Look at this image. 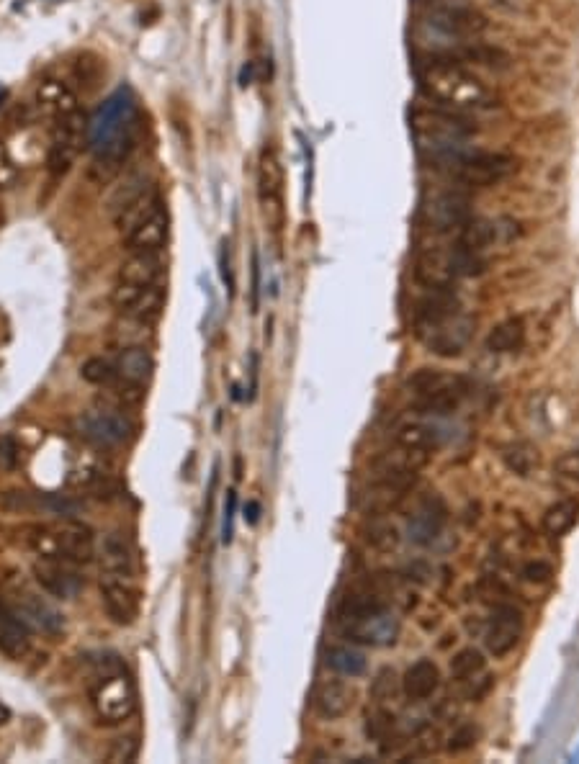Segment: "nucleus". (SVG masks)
Wrapping results in <instances>:
<instances>
[{"label":"nucleus","instance_id":"obj_33","mask_svg":"<svg viewBox=\"0 0 579 764\" xmlns=\"http://www.w3.org/2000/svg\"><path fill=\"white\" fill-rule=\"evenodd\" d=\"M37 101L39 106H42V111H47V114L52 116H65L78 109L73 93L67 91L62 83H57V80H47V83L39 85Z\"/></svg>","mask_w":579,"mask_h":764},{"label":"nucleus","instance_id":"obj_17","mask_svg":"<svg viewBox=\"0 0 579 764\" xmlns=\"http://www.w3.org/2000/svg\"><path fill=\"white\" fill-rule=\"evenodd\" d=\"M399 620L389 608L376 610V613L356 615V618H343V633L348 641L363 646H392L397 644Z\"/></svg>","mask_w":579,"mask_h":764},{"label":"nucleus","instance_id":"obj_16","mask_svg":"<svg viewBox=\"0 0 579 764\" xmlns=\"http://www.w3.org/2000/svg\"><path fill=\"white\" fill-rule=\"evenodd\" d=\"M451 677L459 685L461 695L471 703H479L492 692L495 687V677L489 672L487 659L482 656V651L477 649H464L451 659Z\"/></svg>","mask_w":579,"mask_h":764},{"label":"nucleus","instance_id":"obj_40","mask_svg":"<svg viewBox=\"0 0 579 764\" xmlns=\"http://www.w3.org/2000/svg\"><path fill=\"white\" fill-rule=\"evenodd\" d=\"M139 754V741L134 739V736H127V739H116L114 746L109 749V754H106V759L114 764H127V762H134Z\"/></svg>","mask_w":579,"mask_h":764},{"label":"nucleus","instance_id":"obj_11","mask_svg":"<svg viewBox=\"0 0 579 764\" xmlns=\"http://www.w3.org/2000/svg\"><path fill=\"white\" fill-rule=\"evenodd\" d=\"M258 201H260V211H263L268 227H271L278 235L286 219L284 165H281V157H278L276 147L271 145L263 147L258 157Z\"/></svg>","mask_w":579,"mask_h":764},{"label":"nucleus","instance_id":"obj_31","mask_svg":"<svg viewBox=\"0 0 579 764\" xmlns=\"http://www.w3.org/2000/svg\"><path fill=\"white\" fill-rule=\"evenodd\" d=\"M523 345H525V322L520 317L505 319V322H500L497 327H492V332L487 335L489 353H497V355L518 353Z\"/></svg>","mask_w":579,"mask_h":764},{"label":"nucleus","instance_id":"obj_22","mask_svg":"<svg viewBox=\"0 0 579 764\" xmlns=\"http://www.w3.org/2000/svg\"><path fill=\"white\" fill-rule=\"evenodd\" d=\"M96 559L101 564L103 577H132L134 574V548L129 538L119 530L96 538Z\"/></svg>","mask_w":579,"mask_h":764},{"label":"nucleus","instance_id":"obj_32","mask_svg":"<svg viewBox=\"0 0 579 764\" xmlns=\"http://www.w3.org/2000/svg\"><path fill=\"white\" fill-rule=\"evenodd\" d=\"M577 520H579V502L569 500L567 497V500L554 502L549 510L543 512L541 525L551 538H561V536H567L569 530L577 525Z\"/></svg>","mask_w":579,"mask_h":764},{"label":"nucleus","instance_id":"obj_3","mask_svg":"<svg viewBox=\"0 0 579 764\" xmlns=\"http://www.w3.org/2000/svg\"><path fill=\"white\" fill-rule=\"evenodd\" d=\"M24 543L44 559L70 561L75 566L96 559V533L91 525L73 518L29 525L24 528Z\"/></svg>","mask_w":579,"mask_h":764},{"label":"nucleus","instance_id":"obj_7","mask_svg":"<svg viewBox=\"0 0 579 764\" xmlns=\"http://www.w3.org/2000/svg\"><path fill=\"white\" fill-rule=\"evenodd\" d=\"M410 127L420 150L428 152L430 157L441 155V152L448 150H456V147H464L466 142L474 137V132H477L474 124L466 121L464 116L438 109L412 111Z\"/></svg>","mask_w":579,"mask_h":764},{"label":"nucleus","instance_id":"obj_23","mask_svg":"<svg viewBox=\"0 0 579 764\" xmlns=\"http://www.w3.org/2000/svg\"><path fill=\"white\" fill-rule=\"evenodd\" d=\"M356 703V690L343 680H322L312 692L314 713L325 721H338L348 716Z\"/></svg>","mask_w":579,"mask_h":764},{"label":"nucleus","instance_id":"obj_46","mask_svg":"<svg viewBox=\"0 0 579 764\" xmlns=\"http://www.w3.org/2000/svg\"><path fill=\"white\" fill-rule=\"evenodd\" d=\"M227 242H222V253H219V273H222V281L227 283V289H235V278H232V268H230V250H227Z\"/></svg>","mask_w":579,"mask_h":764},{"label":"nucleus","instance_id":"obj_49","mask_svg":"<svg viewBox=\"0 0 579 764\" xmlns=\"http://www.w3.org/2000/svg\"><path fill=\"white\" fill-rule=\"evenodd\" d=\"M8 721H11V710H8V705L0 703V726H6Z\"/></svg>","mask_w":579,"mask_h":764},{"label":"nucleus","instance_id":"obj_8","mask_svg":"<svg viewBox=\"0 0 579 764\" xmlns=\"http://www.w3.org/2000/svg\"><path fill=\"white\" fill-rule=\"evenodd\" d=\"M407 389L415 399L417 410L428 412V415H448V412L459 410V404L466 399L469 381L459 373L420 368L407 379Z\"/></svg>","mask_w":579,"mask_h":764},{"label":"nucleus","instance_id":"obj_13","mask_svg":"<svg viewBox=\"0 0 579 764\" xmlns=\"http://www.w3.org/2000/svg\"><path fill=\"white\" fill-rule=\"evenodd\" d=\"M3 600L8 602V608L16 613V618L29 628L31 633H47V636H57L65 628V618L60 610L42 597L39 592L29 590V587H13L11 592H0Z\"/></svg>","mask_w":579,"mask_h":764},{"label":"nucleus","instance_id":"obj_35","mask_svg":"<svg viewBox=\"0 0 579 764\" xmlns=\"http://www.w3.org/2000/svg\"><path fill=\"white\" fill-rule=\"evenodd\" d=\"M502 458H505L507 469L518 476H528L538 466V451L531 443H513V446H507Z\"/></svg>","mask_w":579,"mask_h":764},{"label":"nucleus","instance_id":"obj_29","mask_svg":"<svg viewBox=\"0 0 579 764\" xmlns=\"http://www.w3.org/2000/svg\"><path fill=\"white\" fill-rule=\"evenodd\" d=\"M394 443L399 448H405V451L430 458V453L438 448V430L433 425H425V422H405L394 433Z\"/></svg>","mask_w":579,"mask_h":764},{"label":"nucleus","instance_id":"obj_36","mask_svg":"<svg viewBox=\"0 0 579 764\" xmlns=\"http://www.w3.org/2000/svg\"><path fill=\"white\" fill-rule=\"evenodd\" d=\"M366 734L368 739L389 741L394 734V716L386 710V705H376L366 718Z\"/></svg>","mask_w":579,"mask_h":764},{"label":"nucleus","instance_id":"obj_51","mask_svg":"<svg viewBox=\"0 0 579 764\" xmlns=\"http://www.w3.org/2000/svg\"><path fill=\"white\" fill-rule=\"evenodd\" d=\"M52 3H60V0H52Z\"/></svg>","mask_w":579,"mask_h":764},{"label":"nucleus","instance_id":"obj_44","mask_svg":"<svg viewBox=\"0 0 579 764\" xmlns=\"http://www.w3.org/2000/svg\"><path fill=\"white\" fill-rule=\"evenodd\" d=\"M235 510H237V494L227 492V505H224V523H222V541L230 543L232 533H235Z\"/></svg>","mask_w":579,"mask_h":764},{"label":"nucleus","instance_id":"obj_34","mask_svg":"<svg viewBox=\"0 0 579 764\" xmlns=\"http://www.w3.org/2000/svg\"><path fill=\"white\" fill-rule=\"evenodd\" d=\"M325 664L332 672L343 674V677H358V674L366 672V656L361 651L350 649V646H332L327 651Z\"/></svg>","mask_w":579,"mask_h":764},{"label":"nucleus","instance_id":"obj_1","mask_svg":"<svg viewBox=\"0 0 579 764\" xmlns=\"http://www.w3.org/2000/svg\"><path fill=\"white\" fill-rule=\"evenodd\" d=\"M142 137V111L132 88H119L98 106L88 121V150L93 152V170L103 178L114 175Z\"/></svg>","mask_w":579,"mask_h":764},{"label":"nucleus","instance_id":"obj_2","mask_svg":"<svg viewBox=\"0 0 579 764\" xmlns=\"http://www.w3.org/2000/svg\"><path fill=\"white\" fill-rule=\"evenodd\" d=\"M420 88L448 111H484L497 106L495 91L456 60H430L420 70Z\"/></svg>","mask_w":579,"mask_h":764},{"label":"nucleus","instance_id":"obj_39","mask_svg":"<svg viewBox=\"0 0 579 764\" xmlns=\"http://www.w3.org/2000/svg\"><path fill=\"white\" fill-rule=\"evenodd\" d=\"M479 739V728L474 726V723H464V726H459L456 731L451 734V739H448L446 749L451 754H461V752H469L471 746L477 744Z\"/></svg>","mask_w":579,"mask_h":764},{"label":"nucleus","instance_id":"obj_10","mask_svg":"<svg viewBox=\"0 0 579 764\" xmlns=\"http://www.w3.org/2000/svg\"><path fill=\"white\" fill-rule=\"evenodd\" d=\"M165 265L160 253H132L127 263H121L116 273L114 291H111V304L119 312H127L139 294H145L150 286L163 281Z\"/></svg>","mask_w":579,"mask_h":764},{"label":"nucleus","instance_id":"obj_30","mask_svg":"<svg viewBox=\"0 0 579 764\" xmlns=\"http://www.w3.org/2000/svg\"><path fill=\"white\" fill-rule=\"evenodd\" d=\"M163 309H165V286H163V281H160V283H155V286H150L145 294H139L137 299H134L132 307H129L127 312H121V314H124L129 322H137V325L150 327V325H155L157 319H160Z\"/></svg>","mask_w":579,"mask_h":764},{"label":"nucleus","instance_id":"obj_50","mask_svg":"<svg viewBox=\"0 0 579 764\" xmlns=\"http://www.w3.org/2000/svg\"><path fill=\"white\" fill-rule=\"evenodd\" d=\"M6 101V88H0V103Z\"/></svg>","mask_w":579,"mask_h":764},{"label":"nucleus","instance_id":"obj_47","mask_svg":"<svg viewBox=\"0 0 579 764\" xmlns=\"http://www.w3.org/2000/svg\"><path fill=\"white\" fill-rule=\"evenodd\" d=\"M253 312H258V299H260V258L258 253H253Z\"/></svg>","mask_w":579,"mask_h":764},{"label":"nucleus","instance_id":"obj_43","mask_svg":"<svg viewBox=\"0 0 579 764\" xmlns=\"http://www.w3.org/2000/svg\"><path fill=\"white\" fill-rule=\"evenodd\" d=\"M554 469L559 476L572 479V482L579 484V451H567L564 456L556 458Z\"/></svg>","mask_w":579,"mask_h":764},{"label":"nucleus","instance_id":"obj_28","mask_svg":"<svg viewBox=\"0 0 579 764\" xmlns=\"http://www.w3.org/2000/svg\"><path fill=\"white\" fill-rule=\"evenodd\" d=\"M438 687H441V669L433 659H420L402 677V692L412 703H423V700L433 698Z\"/></svg>","mask_w":579,"mask_h":764},{"label":"nucleus","instance_id":"obj_42","mask_svg":"<svg viewBox=\"0 0 579 764\" xmlns=\"http://www.w3.org/2000/svg\"><path fill=\"white\" fill-rule=\"evenodd\" d=\"M523 579L531 584H546L551 577H554V566L549 561L543 559H533L523 566Z\"/></svg>","mask_w":579,"mask_h":764},{"label":"nucleus","instance_id":"obj_27","mask_svg":"<svg viewBox=\"0 0 579 764\" xmlns=\"http://www.w3.org/2000/svg\"><path fill=\"white\" fill-rule=\"evenodd\" d=\"M31 649V631L16 618L8 602L0 595V651L13 659V662H21Z\"/></svg>","mask_w":579,"mask_h":764},{"label":"nucleus","instance_id":"obj_21","mask_svg":"<svg viewBox=\"0 0 579 764\" xmlns=\"http://www.w3.org/2000/svg\"><path fill=\"white\" fill-rule=\"evenodd\" d=\"M101 602L106 615L116 626H132L139 615V592L134 590L129 577H103Z\"/></svg>","mask_w":579,"mask_h":764},{"label":"nucleus","instance_id":"obj_6","mask_svg":"<svg viewBox=\"0 0 579 764\" xmlns=\"http://www.w3.org/2000/svg\"><path fill=\"white\" fill-rule=\"evenodd\" d=\"M91 705L101 723H124L137 710V690L134 682L116 656H103L96 685L91 687Z\"/></svg>","mask_w":579,"mask_h":764},{"label":"nucleus","instance_id":"obj_37","mask_svg":"<svg viewBox=\"0 0 579 764\" xmlns=\"http://www.w3.org/2000/svg\"><path fill=\"white\" fill-rule=\"evenodd\" d=\"M80 373H83L85 381H91V384L96 386H111L116 381L114 363L106 361V358H91V361H85Z\"/></svg>","mask_w":579,"mask_h":764},{"label":"nucleus","instance_id":"obj_26","mask_svg":"<svg viewBox=\"0 0 579 764\" xmlns=\"http://www.w3.org/2000/svg\"><path fill=\"white\" fill-rule=\"evenodd\" d=\"M446 502L438 494H428L410 520V538L415 543H430L446 525Z\"/></svg>","mask_w":579,"mask_h":764},{"label":"nucleus","instance_id":"obj_41","mask_svg":"<svg viewBox=\"0 0 579 764\" xmlns=\"http://www.w3.org/2000/svg\"><path fill=\"white\" fill-rule=\"evenodd\" d=\"M19 466V443L13 435H0V474H8Z\"/></svg>","mask_w":579,"mask_h":764},{"label":"nucleus","instance_id":"obj_12","mask_svg":"<svg viewBox=\"0 0 579 764\" xmlns=\"http://www.w3.org/2000/svg\"><path fill=\"white\" fill-rule=\"evenodd\" d=\"M415 335L430 353L441 355V358H459L474 337V319L461 309L446 319L415 327Z\"/></svg>","mask_w":579,"mask_h":764},{"label":"nucleus","instance_id":"obj_45","mask_svg":"<svg viewBox=\"0 0 579 764\" xmlns=\"http://www.w3.org/2000/svg\"><path fill=\"white\" fill-rule=\"evenodd\" d=\"M368 541H374L379 548H392L397 546V530L394 525H376L374 536H368Z\"/></svg>","mask_w":579,"mask_h":764},{"label":"nucleus","instance_id":"obj_20","mask_svg":"<svg viewBox=\"0 0 579 764\" xmlns=\"http://www.w3.org/2000/svg\"><path fill=\"white\" fill-rule=\"evenodd\" d=\"M31 572H34V579L42 587L47 595L57 597V600H73V597L80 595L83 590V577L78 574L75 564L70 561H60V559H44L39 556L31 566Z\"/></svg>","mask_w":579,"mask_h":764},{"label":"nucleus","instance_id":"obj_4","mask_svg":"<svg viewBox=\"0 0 579 764\" xmlns=\"http://www.w3.org/2000/svg\"><path fill=\"white\" fill-rule=\"evenodd\" d=\"M430 163H433V168L443 170L448 178L469 188L495 186L515 170V160L505 152L474 150L469 145L430 157Z\"/></svg>","mask_w":579,"mask_h":764},{"label":"nucleus","instance_id":"obj_25","mask_svg":"<svg viewBox=\"0 0 579 764\" xmlns=\"http://www.w3.org/2000/svg\"><path fill=\"white\" fill-rule=\"evenodd\" d=\"M116 381L132 386V389H142L147 381L152 379L155 371V358L145 345H124L119 355H116Z\"/></svg>","mask_w":579,"mask_h":764},{"label":"nucleus","instance_id":"obj_5","mask_svg":"<svg viewBox=\"0 0 579 764\" xmlns=\"http://www.w3.org/2000/svg\"><path fill=\"white\" fill-rule=\"evenodd\" d=\"M487 263L482 253L466 250L459 242L451 247H425L415 260V281L423 289H448L456 286L459 278L482 276Z\"/></svg>","mask_w":579,"mask_h":764},{"label":"nucleus","instance_id":"obj_38","mask_svg":"<svg viewBox=\"0 0 579 764\" xmlns=\"http://www.w3.org/2000/svg\"><path fill=\"white\" fill-rule=\"evenodd\" d=\"M397 692H399V682H397V674H394V669H389V667L381 669V672L376 674L374 687H371V695H374L376 705L394 703Z\"/></svg>","mask_w":579,"mask_h":764},{"label":"nucleus","instance_id":"obj_9","mask_svg":"<svg viewBox=\"0 0 579 764\" xmlns=\"http://www.w3.org/2000/svg\"><path fill=\"white\" fill-rule=\"evenodd\" d=\"M428 29L446 39H477L487 31V16L469 0H415Z\"/></svg>","mask_w":579,"mask_h":764},{"label":"nucleus","instance_id":"obj_19","mask_svg":"<svg viewBox=\"0 0 579 764\" xmlns=\"http://www.w3.org/2000/svg\"><path fill=\"white\" fill-rule=\"evenodd\" d=\"M471 217L474 214H471L469 199L459 191L438 193V196H433L423 206V224L430 232H438V235H446V232H453V229L459 232Z\"/></svg>","mask_w":579,"mask_h":764},{"label":"nucleus","instance_id":"obj_18","mask_svg":"<svg viewBox=\"0 0 579 764\" xmlns=\"http://www.w3.org/2000/svg\"><path fill=\"white\" fill-rule=\"evenodd\" d=\"M523 631V613H520L515 605H497V608L492 610V615H489L487 628H484V644H487V651L495 656V659H502V656H507L520 644Z\"/></svg>","mask_w":579,"mask_h":764},{"label":"nucleus","instance_id":"obj_14","mask_svg":"<svg viewBox=\"0 0 579 764\" xmlns=\"http://www.w3.org/2000/svg\"><path fill=\"white\" fill-rule=\"evenodd\" d=\"M75 433L101 448H114L132 438L134 422L114 407H93L75 420Z\"/></svg>","mask_w":579,"mask_h":764},{"label":"nucleus","instance_id":"obj_24","mask_svg":"<svg viewBox=\"0 0 579 764\" xmlns=\"http://www.w3.org/2000/svg\"><path fill=\"white\" fill-rule=\"evenodd\" d=\"M168 229V209L160 206L150 219L137 224V227H134L132 232H127L121 240H124V247H127L129 253H160L165 247V242H168Z\"/></svg>","mask_w":579,"mask_h":764},{"label":"nucleus","instance_id":"obj_15","mask_svg":"<svg viewBox=\"0 0 579 764\" xmlns=\"http://www.w3.org/2000/svg\"><path fill=\"white\" fill-rule=\"evenodd\" d=\"M83 137H88V124L78 109L65 116H57V124L52 129V145H49L47 168L52 175H65L70 165L75 163Z\"/></svg>","mask_w":579,"mask_h":764},{"label":"nucleus","instance_id":"obj_48","mask_svg":"<svg viewBox=\"0 0 579 764\" xmlns=\"http://www.w3.org/2000/svg\"><path fill=\"white\" fill-rule=\"evenodd\" d=\"M258 518H260V505L258 502H248V507H245V520H248L250 525H255L258 523Z\"/></svg>","mask_w":579,"mask_h":764}]
</instances>
